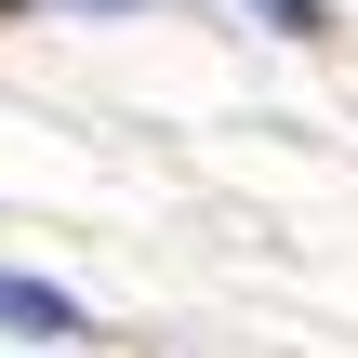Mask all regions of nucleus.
Returning <instances> with one entry per match:
<instances>
[{"mask_svg": "<svg viewBox=\"0 0 358 358\" xmlns=\"http://www.w3.org/2000/svg\"><path fill=\"white\" fill-rule=\"evenodd\" d=\"M0 319H13V332H80V306H66L53 279H0Z\"/></svg>", "mask_w": 358, "mask_h": 358, "instance_id": "nucleus-1", "label": "nucleus"}, {"mask_svg": "<svg viewBox=\"0 0 358 358\" xmlns=\"http://www.w3.org/2000/svg\"><path fill=\"white\" fill-rule=\"evenodd\" d=\"M266 27H292V40H319V0H252Z\"/></svg>", "mask_w": 358, "mask_h": 358, "instance_id": "nucleus-2", "label": "nucleus"}, {"mask_svg": "<svg viewBox=\"0 0 358 358\" xmlns=\"http://www.w3.org/2000/svg\"><path fill=\"white\" fill-rule=\"evenodd\" d=\"M93 13H120V0H93Z\"/></svg>", "mask_w": 358, "mask_h": 358, "instance_id": "nucleus-3", "label": "nucleus"}, {"mask_svg": "<svg viewBox=\"0 0 358 358\" xmlns=\"http://www.w3.org/2000/svg\"><path fill=\"white\" fill-rule=\"evenodd\" d=\"M0 13H13V0H0Z\"/></svg>", "mask_w": 358, "mask_h": 358, "instance_id": "nucleus-4", "label": "nucleus"}]
</instances>
